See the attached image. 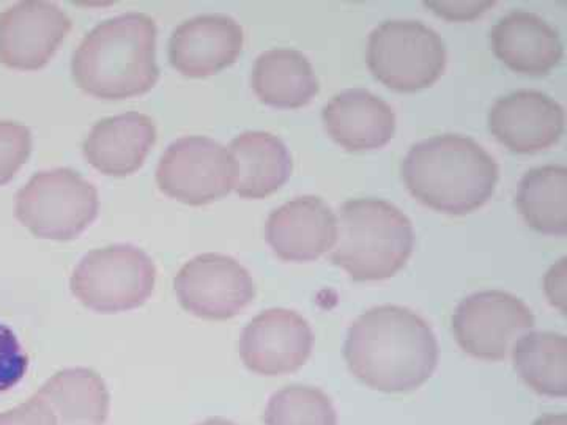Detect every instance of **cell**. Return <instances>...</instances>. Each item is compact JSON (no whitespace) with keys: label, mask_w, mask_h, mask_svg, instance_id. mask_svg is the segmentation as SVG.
Instances as JSON below:
<instances>
[{"label":"cell","mask_w":567,"mask_h":425,"mask_svg":"<svg viewBox=\"0 0 567 425\" xmlns=\"http://www.w3.org/2000/svg\"><path fill=\"white\" fill-rule=\"evenodd\" d=\"M415 245L404 211L382 199L342 204L331 262L353 281H383L405 267Z\"/></svg>","instance_id":"4"},{"label":"cell","mask_w":567,"mask_h":425,"mask_svg":"<svg viewBox=\"0 0 567 425\" xmlns=\"http://www.w3.org/2000/svg\"><path fill=\"white\" fill-rule=\"evenodd\" d=\"M234 189L246 199L270 196L289 180L292 156L278 136L264 132L240 134L230 142Z\"/></svg>","instance_id":"19"},{"label":"cell","mask_w":567,"mask_h":425,"mask_svg":"<svg viewBox=\"0 0 567 425\" xmlns=\"http://www.w3.org/2000/svg\"><path fill=\"white\" fill-rule=\"evenodd\" d=\"M323 125L328 136L350 152L382 148L393 139V107L364 89H349L324 104Z\"/></svg>","instance_id":"17"},{"label":"cell","mask_w":567,"mask_h":425,"mask_svg":"<svg viewBox=\"0 0 567 425\" xmlns=\"http://www.w3.org/2000/svg\"><path fill=\"white\" fill-rule=\"evenodd\" d=\"M491 44L507 69L528 76H546L563 59L557 29L529 11H511L498 20Z\"/></svg>","instance_id":"16"},{"label":"cell","mask_w":567,"mask_h":425,"mask_svg":"<svg viewBox=\"0 0 567 425\" xmlns=\"http://www.w3.org/2000/svg\"><path fill=\"white\" fill-rule=\"evenodd\" d=\"M514 367L536 393L548 397L567 395V339L550 331L522 335L514 344Z\"/></svg>","instance_id":"22"},{"label":"cell","mask_w":567,"mask_h":425,"mask_svg":"<svg viewBox=\"0 0 567 425\" xmlns=\"http://www.w3.org/2000/svg\"><path fill=\"white\" fill-rule=\"evenodd\" d=\"M265 425H338L331 398L317 387L293 385L271 395Z\"/></svg>","instance_id":"24"},{"label":"cell","mask_w":567,"mask_h":425,"mask_svg":"<svg viewBox=\"0 0 567 425\" xmlns=\"http://www.w3.org/2000/svg\"><path fill=\"white\" fill-rule=\"evenodd\" d=\"M535 425H567L566 415H547L539 417Z\"/></svg>","instance_id":"29"},{"label":"cell","mask_w":567,"mask_h":425,"mask_svg":"<svg viewBox=\"0 0 567 425\" xmlns=\"http://www.w3.org/2000/svg\"><path fill=\"white\" fill-rule=\"evenodd\" d=\"M29 367L28 354L10 328L0 323V393L11 390L24 379Z\"/></svg>","instance_id":"26"},{"label":"cell","mask_w":567,"mask_h":425,"mask_svg":"<svg viewBox=\"0 0 567 425\" xmlns=\"http://www.w3.org/2000/svg\"><path fill=\"white\" fill-rule=\"evenodd\" d=\"M0 425H61L50 405L33 395L24 404L9 412L0 413Z\"/></svg>","instance_id":"27"},{"label":"cell","mask_w":567,"mask_h":425,"mask_svg":"<svg viewBox=\"0 0 567 425\" xmlns=\"http://www.w3.org/2000/svg\"><path fill=\"white\" fill-rule=\"evenodd\" d=\"M70 29V18L55 3H17L0 14V62L10 69L39 70L51 61Z\"/></svg>","instance_id":"12"},{"label":"cell","mask_w":567,"mask_h":425,"mask_svg":"<svg viewBox=\"0 0 567 425\" xmlns=\"http://www.w3.org/2000/svg\"><path fill=\"white\" fill-rule=\"evenodd\" d=\"M78 87L102 100H125L151 91L159 76L156 24L147 14L128 13L96 25L71 62Z\"/></svg>","instance_id":"2"},{"label":"cell","mask_w":567,"mask_h":425,"mask_svg":"<svg viewBox=\"0 0 567 425\" xmlns=\"http://www.w3.org/2000/svg\"><path fill=\"white\" fill-rule=\"evenodd\" d=\"M498 164L472 137L443 134L417 142L402 163L409 191L425 207L465 215L491 199Z\"/></svg>","instance_id":"3"},{"label":"cell","mask_w":567,"mask_h":425,"mask_svg":"<svg viewBox=\"0 0 567 425\" xmlns=\"http://www.w3.org/2000/svg\"><path fill=\"white\" fill-rule=\"evenodd\" d=\"M197 425H237L233 421L223 419V417H210V419L204 421V423Z\"/></svg>","instance_id":"30"},{"label":"cell","mask_w":567,"mask_h":425,"mask_svg":"<svg viewBox=\"0 0 567 425\" xmlns=\"http://www.w3.org/2000/svg\"><path fill=\"white\" fill-rule=\"evenodd\" d=\"M338 218L330 205L316 196L295 197L268 218L265 237L279 259L311 262L333 249Z\"/></svg>","instance_id":"14"},{"label":"cell","mask_w":567,"mask_h":425,"mask_svg":"<svg viewBox=\"0 0 567 425\" xmlns=\"http://www.w3.org/2000/svg\"><path fill=\"white\" fill-rule=\"evenodd\" d=\"M315 334L308 320L289 309H268L252 319L240 339V356L257 375L292 374L309 360Z\"/></svg>","instance_id":"11"},{"label":"cell","mask_w":567,"mask_h":425,"mask_svg":"<svg viewBox=\"0 0 567 425\" xmlns=\"http://www.w3.org/2000/svg\"><path fill=\"white\" fill-rule=\"evenodd\" d=\"M99 215V193L71 169L44 170L18 193L17 218L35 237L73 240Z\"/></svg>","instance_id":"6"},{"label":"cell","mask_w":567,"mask_h":425,"mask_svg":"<svg viewBox=\"0 0 567 425\" xmlns=\"http://www.w3.org/2000/svg\"><path fill=\"white\" fill-rule=\"evenodd\" d=\"M32 152V134L24 125L0 122V185H6L28 162Z\"/></svg>","instance_id":"25"},{"label":"cell","mask_w":567,"mask_h":425,"mask_svg":"<svg viewBox=\"0 0 567 425\" xmlns=\"http://www.w3.org/2000/svg\"><path fill=\"white\" fill-rule=\"evenodd\" d=\"M155 141L152 118L140 112H128L96 123L82 151L87 163L100 173L125 177L140 169Z\"/></svg>","instance_id":"18"},{"label":"cell","mask_w":567,"mask_h":425,"mask_svg":"<svg viewBox=\"0 0 567 425\" xmlns=\"http://www.w3.org/2000/svg\"><path fill=\"white\" fill-rule=\"evenodd\" d=\"M368 65L386 87L417 92L434 84L445 71V43L423 22L386 21L369 35Z\"/></svg>","instance_id":"7"},{"label":"cell","mask_w":567,"mask_h":425,"mask_svg":"<svg viewBox=\"0 0 567 425\" xmlns=\"http://www.w3.org/2000/svg\"><path fill=\"white\" fill-rule=\"evenodd\" d=\"M156 182L164 194L183 204H212L234 188L233 158L210 137H182L163 153Z\"/></svg>","instance_id":"9"},{"label":"cell","mask_w":567,"mask_h":425,"mask_svg":"<svg viewBox=\"0 0 567 425\" xmlns=\"http://www.w3.org/2000/svg\"><path fill=\"white\" fill-rule=\"evenodd\" d=\"M546 292L548 300L557 305L559 311L566 312V259L559 260L550 268L546 276Z\"/></svg>","instance_id":"28"},{"label":"cell","mask_w":567,"mask_h":425,"mask_svg":"<svg viewBox=\"0 0 567 425\" xmlns=\"http://www.w3.org/2000/svg\"><path fill=\"white\" fill-rule=\"evenodd\" d=\"M155 281V263L147 253L132 245H114L82 257L70 287L85 308L117 314L144 304L152 297Z\"/></svg>","instance_id":"5"},{"label":"cell","mask_w":567,"mask_h":425,"mask_svg":"<svg viewBox=\"0 0 567 425\" xmlns=\"http://www.w3.org/2000/svg\"><path fill=\"white\" fill-rule=\"evenodd\" d=\"M174 287L183 309L207 320L233 319L256 297L249 271L223 253L194 257L178 271Z\"/></svg>","instance_id":"10"},{"label":"cell","mask_w":567,"mask_h":425,"mask_svg":"<svg viewBox=\"0 0 567 425\" xmlns=\"http://www.w3.org/2000/svg\"><path fill=\"white\" fill-rule=\"evenodd\" d=\"M344 354L350 372L364 385L383 393H409L434 374L439 344L423 317L386 304L354 320Z\"/></svg>","instance_id":"1"},{"label":"cell","mask_w":567,"mask_h":425,"mask_svg":"<svg viewBox=\"0 0 567 425\" xmlns=\"http://www.w3.org/2000/svg\"><path fill=\"white\" fill-rule=\"evenodd\" d=\"M533 326L532 309L502 290L470 294L453 315L457 344L465 353L484 361L505 360L518 339Z\"/></svg>","instance_id":"8"},{"label":"cell","mask_w":567,"mask_h":425,"mask_svg":"<svg viewBox=\"0 0 567 425\" xmlns=\"http://www.w3.org/2000/svg\"><path fill=\"white\" fill-rule=\"evenodd\" d=\"M488 129L507 151L529 155L557 144L565 132V111L546 93L517 91L496 100Z\"/></svg>","instance_id":"13"},{"label":"cell","mask_w":567,"mask_h":425,"mask_svg":"<svg viewBox=\"0 0 567 425\" xmlns=\"http://www.w3.org/2000/svg\"><path fill=\"white\" fill-rule=\"evenodd\" d=\"M39 397L51 406L62 425H103L110 416V393L91 369H65L40 387Z\"/></svg>","instance_id":"21"},{"label":"cell","mask_w":567,"mask_h":425,"mask_svg":"<svg viewBox=\"0 0 567 425\" xmlns=\"http://www.w3.org/2000/svg\"><path fill=\"white\" fill-rule=\"evenodd\" d=\"M244 41V29L234 18L203 14L175 29L169 41V61L185 76H212L237 61Z\"/></svg>","instance_id":"15"},{"label":"cell","mask_w":567,"mask_h":425,"mask_svg":"<svg viewBox=\"0 0 567 425\" xmlns=\"http://www.w3.org/2000/svg\"><path fill=\"white\" fill-rule=\"evenodd\" d=\"M518 211L540 234H567V169L543 166L528 170L518 185Z\"/></svg>","instance_id":"23"},{"label":"cell","mask_w":567,"mask_h":425,"mask_svg":"<svg viewBox=\"0 0 567 425\" xmlns=\"http://www.w3.org/2000/svg\"><path fill=\"white\" fill-rule=\"evenodd\" d=\"M251 84L260 102L279 110H297L311 103L319 80L311 62L295 50L265 51L254 63Z\"/></svg>","instance_id":"20"}]
</instances>
